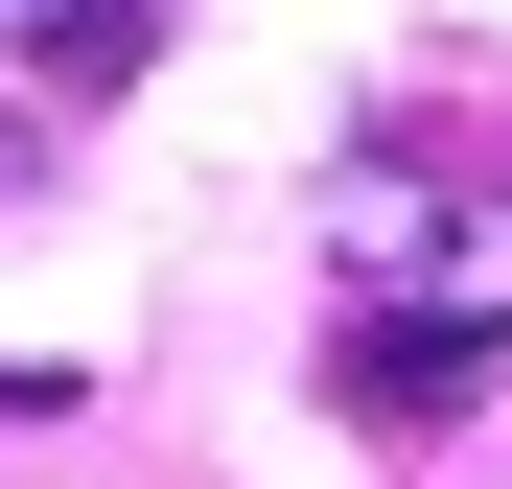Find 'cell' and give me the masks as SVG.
Instances as JSON below:
<instances>
[{
    "label": "cell",
    "mask_w": 512,
    "mask_h": 489,
    "mask_svg": "<svg viewBox=\"0 0 512 489\" xmlns=\"http://www.w3.org/2000/svg\"><path fill=\"white\" fill-rule=\"evenodd\" d=\"M0 24H24V117H94L163 70V0H0Z\"/></svg>",
    "instance_id": "2"
},
{
    "label": "cell",
    "mask_w": 512,
    "mask_h": 489,
    "mask_svg": "<svg viewBox=\"0 0 512 489\" xmlns=\"http://www.w3.org/2000/svg\"><path fill=\"white\" fill-rule=\"evenodd\" d=\"M489 350H512V303H350V326H326V396H350L373 443H443L489 396Z\"/></svg>",
    "instance_id": "1"
},
{
    "label": "cell",
    "mask_w": 512,
    "mask_h": 489,
    "mask_svg": "<svg viewBox=\"0 0 512 489\" xmlns=\"http://www.w3.org/2000/svg\"><path fill=\"white\" fill-rule=\"evenodd\" d=\"M24 163H47V117H0V187H24Z\"/></svg>",
    "instance_id": "3"
}]
</instances>
